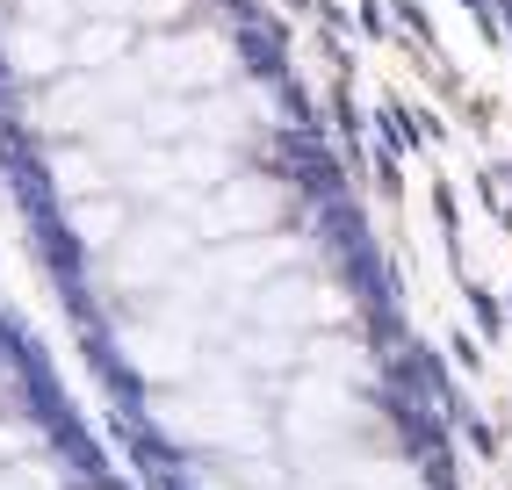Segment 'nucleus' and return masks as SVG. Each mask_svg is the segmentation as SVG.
<instances>
[{"mask_svg":"<svg viewBox=\"0 0 512 490\" xmlns=\"http://www.w3.org/2000/svg\"><path fill=\"white\" fill-rule=\"evenodd\" d=\"M65 8H73V0H15V15H22V22H44V29H58Z\"/></svg>","mask_w":512,"mask_h":490,"instance_id":"obj_5","label":"nucleus"},{"mask_svg":"<svg viewBox=\"0 0 512 490\" xmlns=\"http://www.w3.org/2000/svg\"><path fill=\"white\" fill-rule=\"evenodd\" d=\"M145 73L166 80V87H210V80H224V44H210V37H159L145 51Z\"/></svg>","mask_w":512,"mask_h":490,"instance_id":"obj_1","label":"nucleus"},{"mask_svg":"<svg viewBox=\"0 0 512 490\" xmlns=\"http://www.w3.org/2000/svg\"><path fill=\"white\" fill-rule=\"evenodd\" d=\"M87 15H116L123 22V15H145V0H87Z\"/></svg>","mask_w":512,"mask_h":490,"instance_id":"obj_6","label":"nucleus"},{"mask_svg":"<svg viewBox=\"0 0 512 490\" xmlns=\"http://www.w3.org/2000/svg\"><path fill=\"white\" fill-rule=\"evenodd\" d=\"M8 65H15L22 80H51V73L73 65V44H58L44 22H22V15H15V29H8Z\"/></svg>","mask_w":512,"mask_h":490,"instance_id":"obj_2","label":"nucleus"},{"mask_svg":"<svg viewBox=\"0 0 512 490\" xmlns=\"http://www.w3.org/2000/svg\"><path fill=\"white\" fill-rule=\"evenodd\" d=\"M181 231L174 224H145V231H130V245H123V282H145V274H166L181 260Z\"/></svg>","mask_w":512,"mask_h":490,"instance_id":"obj_3","label":"nucleus"},{"mask_svg":"<svg viewBox=\"0 0 512 490\" xmlns=\"http://www.w3.org/2000/svg\"><path fill=\"white\" fill-rule=\"evenodd\" d=\"M130 51V29L109 15V22H87L80 29V37H73V65H87V73H101V65H109V58H123Z\"/></svg>","mask_w":512,"mask_h":490,"instance_id":"obj_4","label":"nucleus"}]
</instances>
